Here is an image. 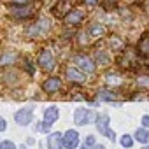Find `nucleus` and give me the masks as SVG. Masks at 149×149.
Returning a JSON list of instances; mask_svg holds the SVG:
<instances>
[{
    "instance_id": "nucleus-1",
    "label": "nucleus",
    "mask_w": 149,
    "mask_h": 149,
    "mask_svg": "<svg viewBox=\"0 0 149 149\" xmlns=\"http://www.w3.org/2000/svg\"><path fill=\"white\" fill-rule=\"evenodd\" d=\"M109 114H100V116H97V128H98V133H102V135H105L107 139H111L112 142L116 140V133L109 128Z\"/></svg>"
},
{
    "instance_id": "nucleus-2",
    "label": "nucleus",
    "mask_w": 149,
    "mask_h": 149,
    "mask_svg": "<svg viewBox=\"0 0 149 149\" xmlns=\"http://www.w3.org/2000/svg\"><path fill=\"white\" fill-rule=\"evenodd\" d=\"M11 14L18 19H26V18H32L35 14V7L25 6V4H14L11 7Z\"/></svg>"
},
{
    "instance_id": "nucleus-3",
    "label": "nucleus",
    "mask_w": 149,
    "mask_h": 149,
    "mask_svg": "<svg viewBox=\"0 0 149 149\" xmlns=\"http://www.w3.org/2000/svg\"><path fill=\"white\" fill-rule=\"evenodd\" d=\"M74 121L77 125H90L91 121H97V114L91 109H77L74 112Z\"/></svg>"
},
{
    "instance_id": "nucleus-4",
    "label": "nucleus",
    "mask_w": 149,
    "mask_h": 149,
    "mask_svg": "<svg viewBox=\"0 0 149 149\" xmlns=\"http://www.w3.org/2000/svg\"><path fill=\"white\" fill-rule=\"evenodd\" d=\"M32 119H33V107H23V109H19V111L14 114V121H16L19 126L30 125Z\"/></svg>"
},
{
    "instance_id": "nucleus-5",
    "label": "nucleus",
    "mask_w": 149,
    "mask_h": 149,
    "mask_svg": "<svg viewBox=\"0 0 149 149\" xmlns=\"http://www.w3.org/2000/svg\"><path fill=\"white\" fill-rule=\"evenodd\" d=\"M74 63H76L83 72H86V74L95 72V63H93V60H91L90 56H86V54H76V56H74Z\"/></svg>"
},
{
    "instance_id": "nucleus-6",
    "label": "nucleus",
    "mask_w": 149,
    "mask_h": 149,
    "mask_svg": "<svg viewBox=\"0 0 149 149\" xmlns=\"http://www.w3.org/2000/svg\"><path fill=\"white\" fill-rule=\"evenodd\" d=\"M39 65H40V68L46 70V72H51V70L54 68V56H53V53H51L49 49H44V51L39 54Z\"/></svg>"
},
{
    "instance_id": "nucleus-7",
    "label": "nucleus",
    "mask_w": 149,
    "mask_h": 149,
    "mask_svg": "<svg viewBox=\"0 0 149 149\" xmlns=\"http://www.w3.org/2000/svg\"><path fill=\"white\" fill-rule=\"evenodd\" d=\"M84 16H86V13H84L83 9H74V11H70V13L65 16V23H67L68 26H77V25L83 23Z\"/></svg>"
},
{
    "instance_id": "nucleus-8",
    "label": "nucleus",
    "mask_w": 149,
    "mask_h": 149,
    "mask_svg": "<svg viewBox=\"0 0 149 149\" xmlns=\"http://www.w3.org/2000/svg\"><path fill=\"white\" fill-rule=\"evenodd\" d=\"M79 146V133L76 130H68L63 135V147L65 149H76Z\"/></svg>"
},
{
    "instance_id": "nucleus-9",
    "label": "nucleus",
    "mask_w": 149,
    "mask_h": 149,
    "mask_svg": "<svg viewBox=\"0 0 149 149\" xmlns=\"http://www.w3.org/2000/svg\"><path fill=\"white\" fill-rule=\"evenodd\" d=\"M72 2H74V0H60V2L54 6V9H53V14H54L56 18H65V16L70 13Z\"/></svg>"
},
{
    "instance_id": "nucleus-10",
    "label": "nucleus",
    "mask_w": 149,
    "mask_h": 149,
    "mask_svg": "<svg viewBox=\"0 0 149 149\" xmlns=\"http://www.w3.org/2000/svg\"><path fill=\"white\" fill-rule=\"evenodd\" d=\"M47 32H49V21L46 18L40 19V21H37V25L30 26V30H28V33L32 37H40L42 33H47Z\"/></svg>"
},
{
    "instance_id": "nucleus-11",
    "label": "nucleus",
    "mask_w": 149,
    "mask_h": 149,
    "mask_svg": "<svg viewBox=\"0 0 149 149\" xmlns=\"http://www.w3.org/2000/svg\"><path fill=\"white\" fill-rule=\"evenodd\" d=\"M47 149H65L63 147V135L53 132L47 135Z\"/></svg>"
},
{
    "instance_id": "nucleus-12",
    "label": "nucleus",
    "mask_w": 149,
    "mask_h": 149,
    "mask_svg": "<svg viewBox=\"0 0 149 149\" xmlns=\"http://www.w3.org/2000/svg\"><path fill=\"white\" fill-rule=\"evenodd\" d=\"M60 88H61V81L58 77H49V79H46L42 83V90L46 93H56Z\"/></svg>"
},
{
    "instance_id": "nucleus-13",
    "label": "nucleus",
    "mask_w": 149,
    "mask_h": 149,
    "mask_svg": "<svg viewBox=\"0 0 149 149\" xmlns=\"http://www.w3.org/2000/svg\"><path fill=\"white\" fill-rule=\"evenodd\" d=\"M67 77L72 83H84L86 81V76L83 74V70H77V68H74V67L67 68Z\"/></svg>"
},
{
    "instance_id": "nucleus-14",
    "label": "nucleus",
    "mask_w": 149,
    "mask_h": 149,
    "mask_svg": "<svg viewBox=\"0 0 149 149\" xmlns=\"http://www.w3.org/2000/svg\"><path fill=\"white\" fill-rule=\"evenodd\" d=\"M137 53L144 58H149V33L144 35L140 40H139V46H137Z\"/></svg>"
},
{
    "instance_id": "nucleus-15",
    "label": "nucleus",
    "mask_w": 149,
    "mask_h": 149,
    "mask_svg": "<svg viewBox=\"0 0 149 149\" xmlns=\"http://www.w3.org/2000/svg\"><path fill=\"white\" fill-rule=\"evenodd\" d=\"M58 116H60V111H58L56 107H47V109L44 111V121H46L47 125H53V123L58 119Z\"/></svg>"
},
{
    "instance_id": "nucleus-16",
    "label": "nucleus",
    "mask_w": 149,
    "mask_h": 149,
    "mask_svg": "<svg viewBox=\"0 0 149 149\" xmlns=\"http://www.w3.org/2000/svg\"><path fill=\"white\" fill-rule=\"evenodd\" d=\"M109 46L112 47V51H123V49H125V42H123L119 37H116V35H112V37L109 39Z\"/></svg>"
},
{
    "instance_id": "nucleus-17",
    "label": "nucleus",
    "mask_w": 149,
    "mask_h": 149,
    "mask_svg": "<svg viewBox=\"0 0 149 149\" xmlns=\"http://www.w3.org/2000/svg\"><path fill=\"white\" fill-rule=\"evenodd\" d=\"M135 139H137L140 144H147V142H149V133H147V130L139 128V130L135 132Z\"/></svg>"
},
{
    "instance_id": "nucleus-18",
    "label": "nucleus",
    "mask_w": 149,
    "mask_h": 149,
    "mask_svg": "<svg viewBox=\"0 0 149 149\" xmlns=\"http://www.w3.org/2000/svg\"><path fill=\"white\" fill-rule=\"evenodd\" d=\"M90 33H91L93 37H102V35L105 33V26H104V25H93V26L90 28Z\"/></svg>"
},
{
    "instance_id": "nucleus-19",
    "label": "nucleus",
    "mask_w": 149,
    "mask_h": 149,
    "mask_svg": "<svg viewBox=\"0 0 149 149\" xmlns=\"http://www.w3.org/2000/svg\"><path fill=\"white\" fill-rule=\"evenodd\" d=\"M107 84L109 86H119V84H123V81H121V77L118 74H109L107 76Z\"/></svg>"
},
{
    "instance_id": "nucleus-20",
    "label": "nucleus",
    "mask_w": 149,
    "mask_h": 149,
    "mask_svg": "<svg viewBox=\"0 0 149 149\" xmlns=\"http://www.w3.org/2000/svg\"><path fill=\"white\" fill-rule=\"evenodd\" d=\"M97 97L100 98V100H107V102H112L116 97H114V93H109V91H98L97 93Z\"/></svg>"
},
{
    "instance_id": "nucleus-21",
    "label": "nucleus",
    "mask_w": 149,
    "mask_h": 149,
    "mask_svg": "<svg viewBox=\"0 0 149 149\" xmlns=\"http://www.w3.org/2000/svg\"><path fill=\"white\" fill-rule=\"evenodd\" d=\"M137 84L140 88H144V90H149V76H140L137 79Z\"/></svg>"
},
{
    "instance_id": "nucleus-22",
    "label": "nucleus",
    "mask_w": 149,
    "mask_h": 149,
    "mask_svg": "<svg viewBox=\"0 0 149 149\" xmlns=\"http://www.w3.org/2000/svg\"><path fill=\"white\" fill-rule=\"evenodd\" d=\"M16 60V54L14 53H7L4 58H0V65H9L11 61H14Z\"/></svg>"
},
{
    "instance_id": "nucleus-23",
    "label": "nucleus",
    "mask_w": 149,
    "mask_h": 149,
    "mask_svg": "<svg viewBox=\"0 0 149 149\" xmlns=\"http://www.w3.org/2000/svg\"><path fill=\"white\" fill-rule=\"evenodd\" d=\"M121 146L126 147V149H130V147L133 146V139H132L130 135H123V137H121Z\"/></svg>"
},
{
    "instance_id": "nucleus-24",
    "label": "nucleus",
    "mask_w": 149,
    "mask_h": 149,
    "mask_svg": "<svg viewBox=\"0 0 149 149\" xmlns=\"http://www.w3.org/2000/svg\"><path fill=\"white\" fill-rule=\"evenodd\" d=\"M97 61H98V65H102V63L107 65V63H109V56H107L105 53L100 51V53H97Z\"/></svg>"
},
{
    "instance_id": "nucleus-25",
    "label": "nucleus",
    "mask_w": 149,
    "mask_h": 149,
    "mask_svg": "<svg viewBox=\"0 0 149 149\" xmlns=\"http://www.w3.org/2000/svg\"><path fill=\"white\" fill-rule=\"evenodd\" d=\"M93 146H95V137H93V135L86 137V140H84V144H83V149H90V147H93Z\"/></svg>"
},
{
    "instance_id": "nucleus-26",
    "label": "nucleus",
    "mask_w": 149,
    "mask_h": 149,
    "mask_svg": "<svg viewBox=\"0 0 149 149\" xmlns=\"http://www.w3.org/2000/svg\"><path fill=\"white\" fill-rule=\"evenodd\" d=\"M0 149H18V147L11 140H2V142H0Z\"/></svg>"
},
{
    "instance_id": "nucleus-27",
    "label": "nucleus",
    "mask_w": 149,
    "mask_h": 149,
    "mask_svg": "<svg viewBox=\"0 0 149 149\" xmlns=\"http://www.w3.org/2000/svg\"><path fill=\"white\" fill-rule=\"evenodd\" d=\"M118 2H119V0H104V7L105 9H114Z\"/></svg>"
},
{
    "instance_id": "nucleus-28",
    "label": "nucleus",
    "mask_w": 149,
    "mask_h": 149,
    "mask_svg": "<svg viewBox=\"0 0 149 149\" xmlns=\"http://www.w3.org/2000/svg\"><path fill=\"white\" fill-rule=\"evenodd\" d=\"M49 126H51V125H47V123L44 121V123H39V126H37V128H39L40 132H47V130H49Z\"/></svg>"
},
{
    "instance_id": "nucleus-29",
    "label": "nucleus",
    "mask_w": 149,
    "mask_h": 149,
    "mask_svg": "<svg viewBox=\"0 0 149 149\" xmlns=\"http://www.w3.org/2000/svg\"><path fill=\"white\" fill-rule=\"evenodd\" d=\"M6 128H7V123H6V119H4L2 116H0V132L6 130Z\"/></svg>"
},
{
    "instance_id": "nucleus-30",
    "label": "nucleus",
    "mask_w": 149,
    "mask_h": 149,
    "mask_svg": "<svg viewBox=\"0 0 149 149\" xmlns=\"http://www.w3.org/2000/svg\"><path fill=\"white\" fill-rule=\"evenodd\" d=\"M142 125H144L146 128L149 126V116H147V114H146V116H142Z\"/></svg>"
},
{
    "instance_id": "nucleus-31",
    "label": "nucleus",
    "mask_w": 149,
    "mask_h": 149,
    "mask_svg": "<svg viewBox=\"0 0 149 149\" xmlns=\"http://www.w3.org/2000/svg\"><path fill=\"white\" fill-rule=\"evenodd\" d=\"M84 2H86V4H88V6H95V4H97V2H98V0H84Z\"/></svg>"
},
{
    "instance_id": "nucleus-32",
    "label": "nucleus",
    "mask_w": 149,
    "mask_h": 149,
    "mask_svg": "<svg viewBox=\"0 0 149 149\" xmlns=\"http://www.w3.org/2000/svg\"><path fill=\"white\" fill-rule=\"evenodd\" d=\"M144 11H146V13H149V0H147L146 4H144Z\"/></svg>"
},
{
    "instance_id": "nucleus-33",
    "label": "nucleus",
    "mask_w": 149,
    "mask_h": 149,
    "mask_svg": "<svg viewBox=\"0 0 149 149\" xmlns=\"http://www.w3.org/2000/svg\"><path fill=\"white\" fill-rule=\"evenodd\" d=\"M91 149H105V147H104V146H102V144H98V146H97V144H95V146H93V147H91Z\"/></svg>"
},
{
    "instance_id": "nucleus-34",
    "label": "nucleus",
    "mask_w": 149,
    "mask_h": 149,
    "mask_svg": "<svg viewBox=\"0 0 149 149\" xmlns=\"http://www.w3.org/2000/svg\"><path fill=\"white\" fill-rule=\"evenodd\" d=\"M144 149H149V144H147V146H146V147H144Z\"/></svg>"
},
{
    "instance_id": "nucleus-35",
    "label": "nucleus",
    "mask_w": 149,
    "mask_h": 149,
    "mask_svg": "<svg viewBox=\"0 0 149 149\" xmlns=\"http://www.w3.org/2000/svg\"><path fill=\"white\" fill-rule=\"evenodd\" d=\"M19 149H26V147H19Z\"/></svg>"
}]
</instances>
